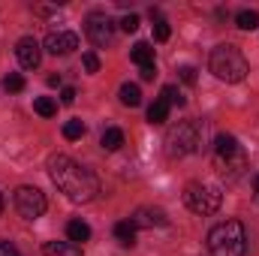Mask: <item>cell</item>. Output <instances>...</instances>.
<instances>
[{
    "mask_svg": "<svg viewBox=\"0 0 259 256\" xmlns=\"http://www.w3.org/2000/svg\"><path fill=\"white\" fill-rule=\"evenodd\" d=\"M33 109H36L42 118H55V115H58V103H55L52 97H36V100H33Z\"/></svg>",
    "mask_w": 259,
    "mask_h": 256,
    "instance_id": "44dd1931",
    "label": "cell"
},
{
    "mask_svg": "<svg viewBox=\"0 0 259 256\" xmlns=\"http://www.w3.org/2000/svg\"><path fill=\"white\" fill-rule=\"evenodd\" d=\"M15 55H18V64L24 66V69H36L39 61H42V46L33 36H21L15 42Z\"/></svg>",
    "mask_w": 259,
    "mask_h": 256,
    "instance_id": "9c48e42d",
    "label": "cell"
},
{
    "mask_svg": "<svg viewBox=\"0 0 259 256\" xmlns=\"http://www.w3.org/2000/svg\"><path fill=\"white\" fill-rule=\"evenodd\" d=\"M121 30L136 33V30H139V15H133V12H130V15H124V18H121Z\"/></svg>",
    "mask_w": 259,
    "mask_h": 256,
    "instance_id": "484cf974",
    "label": "cell"
},
{
    "mask_svg": "<svg viewBox=\"0 0 259 256\" xmlns=\"http://www.w3.org/2000/svg\"><path fill=\"white\" fill-rule=\"evenodd\" d=\"M0 256H21L12 241H0Z\"/></svg>",
    "mask_w": 259,
    "mask_h": 256,
    "instance_id": "83f0119b",
    "label": "cell"
},
{
    "mask_svg": "<svg viewBox=\"0 0 259 256\" xmlns=\"http://www.w3.org/2000/svg\"><path fill=\"white\" fill-rule=\"evenodd\" d=\"M61 103H64V106H72V103H75V88H64V91H61Z\"/></svg>",
    "mask_w": 259,
    "mask_h": 256,
    "instance_id": "f1b7e54d",
    "label": "cell"
},
{
    "mask_svg": "<svg viewBox=\"0 0 259 256\" xmlns=\"http://www.w3.org/2000/svg\"><path fill=\"white\" fill-rule=\"evenodd\" d=\"M0 214H3V193H0Z\"/></svg>",
    "mask_w": 259,
    "mask_h": 256,
    "instance_id": "d6a6232c",
    "label": "cell"
},
{
    "mask_svg": "<svg viewBox=\"0 0 259 256\" xmlns=\"http://www.w3.org/2000/svg\"><path fill=\"white\" fill-rule=\"evenodd\" d=\"M178 75H181V81L196 84V66H181V69H178Z\"/></svg>",
    "mask_w": 259,
    "mask_h": 256,
    "instance_id": "4316f807",
    "label": "cell"
},
{
    "mask_svg": "<svg viewBox=\"0 0 259 256\" xmlns=\"http://www.w3.org/2000/svg\"><path fill=\"white\" fill-rule=\"evenodd\" d=\"M151 18H154V39H157V42H166L169 33H172V30H169V21H166L157 9H151Z\"/></svg>",
    "mask_w": 259,
    "mask_h": 256,
    "instance_id": "e0dca14e",
    "label": "cell"
},
{
    "mask_svg": "<svg viewBox=\"0 0 259 256\" xmlns=\"http://www.w3.org/2000/svg\"><path fill=\"white\" fill-rule=\"evenodd\" d=\"M15 208H18V214L24 217V220H36V217H42L46 214V208H49V202H46V193L36 190V187H18L15 190Z\"/></svg>",
    "mask_w": 259,
    "mask_h": 256,
    "instance_id": "52a82bcc",
    "label": "cell"
},
{
    "mask_svg": "<svg viewBox=\"0 0 259 256\" xmlns=\"http://www.w3.org/2000/svg\"><path fill=\"white\" fill-rule=\"evenodd\" d=\"M235 21H238L241 30H256L259 27V12H253V9H241V12L235 15Z\"/></svg>",
    "mask_w": 259,
    "mask_h": 256,
    "instance_id": "ffe728a7",
    "label": "cell"
},
{
    "mask_svg": "<svg viewBox=\"0 0 259 256\" xmlns=\"http://www.w3.org/2000/svg\"><path fill=\"white\" fill-rule=\"evenodd\" d=\"M78 49V36L72 30H52L46 36V52L49 55H69Z\"/></svg>",
    "mask_w": 259,
    "mask_h": 256,
    "instance_id": "30bf717a",
    "label": "cell"
},
{
    "mask_svg": "<svg viewBox=\"0 0 259 256\" xmlns=\"http://www.w3.org/2000/svg\"><path fill=\"white\" fill-rule=\"evenodd\" d=\"M3 91H9V94H18V91H24V75H18V72H9V75L3 78Z\"/></svg>",
    "mask_w": 259,
    "mask_h": 256,
    "instance_id": "603a6c76",
    "label": "cell"
},
{
    "mask_svg": "<svg viewBox=\"0 0 259 256\" xmlns=\"http://www.w3.org/2000/svg\"><path fill=\"white\" fill-rule=\"evenodd\" d=\"M81 136H84V124H81L78 118H72V121H66L64 124V139L75 142V139H81Z\"/></svg>",
    "mask_w": 259,
    "mask_h": 256,
    "instance_id": "7402d4cb",
    "label": "cell"
},
{
    "mask_svg": "<svg viewBox=\"0 0 259 256\" xmlns=\"http://www.w3.org/2000/svg\"><path fill=\"white\" fill-rule=\"evenodd\" d=\"M121 103L130 106V109H136V106L142 103V91H139V84H121Z\"/></svg>",
    "mask_w": 259,
    "mask_h": 256,
    "instance_id": "d6986e66",
    "label": "cell"
},
{
    "mask_svg": "<svg viewBox=\"0 0 259 256\" xmlns=\"http://www.w3.org/2000/svg\"><path fill=\"white\" fill-rule=\"evenodd\" d=\"M199 148V124L193 121H181L166 133V151L169 157H187Z\"/></svg>",
    "mask_w": 259,
    "mask_h": 256,
    "instance_id": "8992f818",
    "label": "cell"
},
{
    "mask_svg": "<svg viewBox=\"0 0 259 256\" xmlns=\"http://www.w3.org/2000/svg\"><path fill=\"white\" fill-rule=\"evenodd\" d=\"M208 253L211 256H244L247 253V232L238 220H223L208 232Z\"/></svg>",
    "mask_w": 259,
    "mask_h": 256,
    "instance_id": "7a4b0ae2",
    "label": "cell"
},
{
    "mask_svg": "<svg viewBox=\"0 0 259 256\" xmlns=\"http://www.w3.org/2000/svg\"><path fill=\"white\" fill-rule=\"evenodd\" d=\"M61 84V75H49V88H58Z\"/></svg>",
    "mask_w": 259,
    "mask_h": 256,
    "instance_id": "4dcf8cb0",
    "label": "cell"
},
{
    "mask_svg": "<svg viewBox=\"0 0 259 256\" xmlns=\"http://www.w3.org/2000/svg\"><path fill=\"white\" fill-rule=\"evenodd\" d=\"M163 100H166L169 106H184V103H187V100L181 97V91H178L175 84H166V88H163Z\"/></svg>",
    "mask_w": 259,
    "mask_h": 256,
    "instance_id": "cb8c5ba5",
    "label": "cell"
},
{
    "mask_svg": "<svg viewBox=\"0 0 259 256\" xmlns=\"http://www.w3.org/2000/svg\"><path fill=\"white\" fill-rule=\"evenodd\" d=\"M81 64H84L88 72H100V58H97L94 52H84V55H81Z\"/></svg>",
    "mask_w": 259,
    "mask_h": 256,
    "instance_id": "d4e9b609",
    "label": "cell"
},
{
    "mask_svg": "<svg viewBox=\"0 0 259 256\" xmlns=\"http://www.w3.org/2000/svg\"><path fill=\"white\" fill-rule=\"evenodd\" d=\"M214 160H217V166H220L223 175H238V172L247 166L244 148H241L238 139L229 136V133H220V136L214 139Z\"/></svg>",
    "mask_w": 259,
    "mask_h": 256,
    "instance_id": "277c9868",
    "label": "cell"
},
{
    "mask_svg": "<svg viewBox=\"0 0 259 256\" xmlns=\"http://www.w3.org/2000/svg\"><path fill=\"white\" fill-rule=\"evenodd\" d=\"M166 118H169V103L160 97V100H154V103L148 106V121H151V124H163Z\"/></svg>",
    "mask_w": 259,
    "mask_h": 256,
    "instance_id": "2e32d148",
    "label": "cell"
},
{
    "mask_svg": "<svg viewBox=\"0 0 259 256\" xmlns=\"http://www.w3.org/2000/svg\"><path fill=\"white\" fill-rule=\"evenodd\" d=\"M115 235H118L121 244H133V241H136V223H133V220H121V223H115Z\"/></svg>",
    "mask_w": 259,
    "mask_h": 256,
    "instance_id": "ac0fdd59",
    "label": "cell"
},
{
    "mask_svg": "<svg viewBox=\"0 0 259 256\" xmlns=\"http://www.w3.org/2000/svg\"><path fill=\"white\" fill-rule=\"evenodd\" d=\"M208 66H211V72H214L220 81H226V84H238V81H244L247 72H250L247 58H244L235 46H229V42H223V46H217V49L211 52Z\"/></svg>",
    "mask_w": 259,
    "mask_h": 256,
    "instance_id": "3957f363",
    "label": "cell"
},
{
    "mask_svg": "<svg viewBox=\"0 0 259 256\" xmlns=\"http://www.w3.org/2000/svg\"><path fill=\"white\" fill-rule=\"evenodd\" d=\"M220 190L217 187H208V184H202V181H193V184H187L184 187V205L193 211V214H202V217H208V214H214V211H220Z\"/></svg>",
    "mask_w": 259,
    "mask_h": 256,
    "instance_id": "5b68a950",
    "label": "cell"
},
{
    "mask_svg": "<svg viewBox=\"0 0 259 256\" xmlns=\"http://www.w3.org/2000/svg\"><path fill=\"white\" fill-rule=\"evenodd\" d=\"M84 33H88V39H91L97 49H103V46H109V42L115 39V21H112L106 12H94V15H88Z\"/></svg>",
    "mask_w": 259,
    "mask_h": 256,
    "instance_id": "ba28073f",
    "label": "cell"
},
{
    "mask_svg": "<svg viewBox=\"0 0 259 256\" xmlns=\"http://www.w3.org/2000/svg\"><path fill=\"white\" fill-rule=\"evenodd\" d=\"M42 253L46 256H81V247L72 244V241H46Z\"/></svg>",
    "mask_w": 259,
    "mask_h": 256,
    "instance_id": "7c38bea8",
    "label": "cell"
},
{
    "mask_svg": "<svg viewBox=\"0 0 259 256\" xmlns=\"http://www.w3.org/2000/svg\"><path fill=\"white\" fill-rule=\"evenodd\" d=\"M139 72H142V78H145V81H154V75H157V66H154V64H151V66H142Z\"/></svg>",
    "mask_w": 259,
    "mask_h": 256,
    "instance_id": "f546056e",
    "label": "cell"
},
{
    "mask_svg": "<svg viewBox=\"0 0 259 256\" xmlns=\"http://www.w3.org/2000/svg\"><path fill=\"white\" fill-rule=\"evenodd\" d=\"M121 145H124V130H118V127L103 130V136H100V148L103 151H118Z\"/></svg>",
    "mask_w": 259,
    "mask_h": 256,
    "instance_id": "5bb4252c",
    "label": "cell"
},
{
    "mask_svg": "<svg viewBox=\"0 0 259 256\" xmlns=\"http://www.w3.org/2000/svg\"><path fill=\"white\" fill-rule=\"evenodd\" d=\"M253 190H256V196H259V175L253 178Z\"/></svg>",
    "mask_w": 259,
    "mask_h": 256,
    "instance_id": "1f68e13d",
    "label": "cell"
},
{
    "mask_svg": "<svg viewBox=\"0 0 259 256\" xmlns=\"http://www.w3.org/2000/svg\"><path fill=\"white\" fill-rule=\"evenodd\" d=\"M66 238H69L72 244H81V241L91 238V226H88L84 220H69V223H66Z\"/></svg>",
    "mask_w": 259,
    "mask_h": 256,
    "instance_id": "4fadbf2b",
    "label": "cell"
},
{
    "mask_svg": "<svg viewBox=\"0 0 259 256\" xmlns=\"http://www.w3.org/2000/svg\"><path fill=\"white\" fill-rule=\"evenodd\" d=\"M130 58H133V64L142 66H151L154 64V49H151V42H136L133 46V52H130Z\"/></svg>",
    "mask_w": 259,
    "mask_h": 256,
    "instance_id": "9a60e30c",
    "label": "cell"
},
{
    "mask_svg": "<svg viewBox=\"0 0 259 256\" xmlns=\"http://www.w3.org/2000/svg\"><path fill=\"white\" fill-rule=\"evenodd\" d=\"M130 220L136 223V229H139V226H142V229H154V226H166V223H169L166 211H163V208H154V205H142V208H136Z\"/></svg>",
    "mask_w": 259,
    "mask_h": 256,
    "instance_id": "8fae6325",
    "label": "cell"
},
{
    "mask_svg": "<svg viewBox=\"0 0 259 256\" xmlns=\"http://www.w3.org/2000/svg\"><path fill=\"white\" fill-rule=\"evenodd\" d=\"M49 175H52L55 187L72 202H91L100 193L97 175L91 169H84L81 163H75L72 157H66V154L49 157Z\"/></svg>",
    "mask_w": 259,
    "mask_h": 256,
    "instance_id": "6da1fadb",
    "label": "cell"
}]
</instances>
